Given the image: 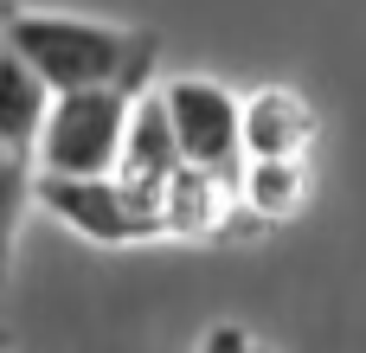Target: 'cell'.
Returning a JSON list of instances; mask_svg holds the SVG:
<instances>
[{"label":"cell","mask_w":366,"mask_h":353,"mask_svg":"<svg viewBox=\"0 0 366 353\" xmlns=\"http://www.w3.org/2000/svg\"><path fill=\"white\" fill-rule=\"evenodd\" d=\"M0 45L19 51L45 77V90H90V84L148 90V71L161 51L154 32L90 19V13H58V6H19V0L0 6Z\"/></svg>","instance_id":"cell-1"},{"label":"cell","mask_w":366,"mask_h":353,"mask_svg":"<svg viewBox=\"0 0 366 353\" xmlns=\"http://www.w3.org/2000/svg\"><path fill=\"white\" fill-rule=\"evenodd\" d=\"M32 199L71 225L90 244H154L161 232V193L129 174H32Z\"/></svg>","instance_id":"cell-2"},{"label":"cell","mask_w":366,"mask_h":353,"mask_svg":"<svg viewBox=\"0 0 366 353\" xmlns=\"http://www.w3.org/2000/svg\"><path fill=\"white\" fill-rule=\"evenodd\" d=\"M129 103L135 90H51L45 122L32 135V174H109L122 154V129H129Z\"/></svg>","instance_id":"cell-3"},{"label":"cell","mask_w":366,"mask_h":353,"mask_svg":"<svg viewBox=\"0 0 366 353\" xmlns=\"http://www.w3.org/2000/svg\"><path fill=\"white\" fill-rule=\"evenodd\" d=\"M161 109L174 122V141H180L187 167L238 174V161H244V116H238V96L225 84H212V77H167L161 84Z\"/></svg>","instance_id":"cell-4"},{"label":"cell","mask_w":366,"mask_h":353,"mask_svg":"<svg viewBox=\"0 0 366 353\" xmlns=\"http://www.w3.org/2000/svg\"><path fill=\"white\" fill-rule=\"evenodd\" d=\"M238 206L232 174H206V167H174L161 180V232L167 238H212Z\"/></svg>","instance_id":"cell-5"},{"label":"cell","mask_w":366,"mask_h":353,"mask_svg":"<svg viewBox=\"0 0 366 353\" xmlns=\"http://www.w3.org/2000/svg\"><path fill=\"white\" fill-rule=\"evenodd\" d=\"M238 116H244V154H309L315 141V103L290 84L251 90Z\"/></svg>","instance_id":"cell-6"},{"label":"cell","mask_w":366,"mask_h":353,"mask_svg":"<svg viewBox=\"0 0 366 353\" xmlns=\"http://www.w3.org/2000/svg\"><path fill=\"white\" fill-rule=\"evenodd\" d=\"M174 167H180V141H174V122H167V109H161V90H135L116 174H129V180H142V187L161 193V180H167Z\"/></svg>","instance_id":"cell-7"},{"label":"cell","mask_w":366,"mask_h":353,"mask_svg":"<svg viewBox=\"0 0 366 353\" xmlns=\"http://www.w3.org/2000/svg\"><path fill=\"white\" fill-rule=\"evenodd\" d=\"M232 187H238V206L251 219L283 225L309 199V167H302V154H244L238 174H232Z\"/></svg>","instance_id":"cell-8"},{"label":"cell","mask_w":366,"mask_h":353,"mask_svg":"<svg viewBox=\"0 0 366 353\" xmlns=\"http://www.w3.org/2000/svg\"><path fill=\"white\" fill-rule=\"evenodd\" d=\"M45 103H51L45 77L19 51L0 45V154H19V161L32 154V135L45 122Z\"/></svg>","instance_id":"cell-9"},{"label":"cell","mask_w":366,"mask_h":353,"mask_svg":"<svg viewBox=\"0 0 366 353\" xmlns=\"http://www.w3.org/2000/svg\"><path fill=\"white\" fill-rule=\"evenodd\" d=\"M26 199H32V174L19 154H0V283L13 270V244H19V219H26Z\"/></svg>","instance_id":"cell-10"},{"label":"cell","mask_w":366,"mask_h":353,"mask_svg":"<svg viewBox=\"0 0 366 353\" xmlns=\"http://www.w3.org/2000/svg\"><path fill=\"white\" fill-rule=\"evenodd\" d=\"M199 353H270V347H264V341H251L244 328L219 322V328H206V341H199Z\"/></svg>","instance_id":"cell-11"}]
</instances>
